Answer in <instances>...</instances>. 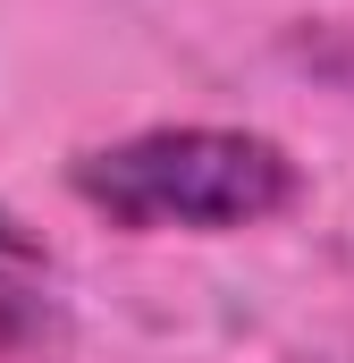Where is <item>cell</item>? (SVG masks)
<instances>
[{
	"mask_svg": "<svg viewBox=\"0 0 354 363\" xmlns=\"http://www.w3.org/2000/svg\"><path fill=\"white\" fill-rule=\"evenodd\" d=\"M76 203L135 237H236L304 203L295 152L262 127H135L68 161Z\"/></svg>",
	"mask_w": 354,
	"mask_h": 363,
	"instance_id": "1",
	"label": "cell"
},
{
	"mask_svg": "<svg viewBox=\"0 0 354 363\" xmlns=\"http://www.w3.org/2000/svg\"><path fill=\"white\" fill-rule=\"evenodd\" d=\"M8 271H25V262H0V355H17V347L51 338V304H42L34 287H17Z\"/></svg>",
	"mask_w": 354,
	"mask_h": 363,
	"instance_id": "2",
	"label": "cell"
},
{
	"mask_svg": "<svg viewBox=\"0 0 354 363\" xmlns=\"http://www.w3.org/2000/svg\"><path fill=\"white\" fill-rule=\"evenodd\" d=\"M304 60H312V68H321L329 85H346V93H354V34H338V43H312Z\"/></svg>",
	"mask_w": 354,
	"mask_h": 363,
	"instance_id": "3",
	"label": "cell"
},
{
	"mask_svg": "<svg viewBox=\"0 0 354 363\" xmlns=\"http://www.w3.org/2000/svg\"><path fill=\"white\" fill-rule=\"evenodd\" d=\"M0 262H42V245L25 237V220H17L8 203H0Z\"/></svg>",
	"mask_w": 354,
	"mask_h": 363,
	"instance_id": "4",
	"label": "cell"
}]
</instances>
